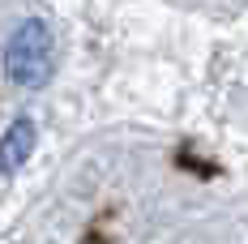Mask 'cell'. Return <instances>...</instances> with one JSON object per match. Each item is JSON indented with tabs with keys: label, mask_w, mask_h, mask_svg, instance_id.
<instances>
[{
	"label": "cell",
	"mask_w": 248,
	"mask_h": 244,
	"mask_svg": "<svg viewBox=\"0 0 248 244\" xmlns=\"http://www.w3.org/2000/svg\"><path fill=\"white\" fill-rule=\"evenodd\" d=\"M30 150H34V124L30 120H13L4 129V137H0V176L17 171L26 159H30Z\"/></svg>",
	"instance_id": "obj_2"
},
{
	"label": "cell",
	"mask_w": 248,
	"mask_h": 244,
	"mask_svg": "<svg viewBox=\"0 0 248 244\" xmlns=\"http://www.w3.org/2000/svg\"><path fill=\"white\" fill-rule=\"evenodd\" d=\"M4 73H9L13 86H26V90L43 86L51 77V30H47V22L30 17V22H22L13 30V39L4 48Z\"/></svg>",
	"instance_id": "obj_1"
}]
</instances>
